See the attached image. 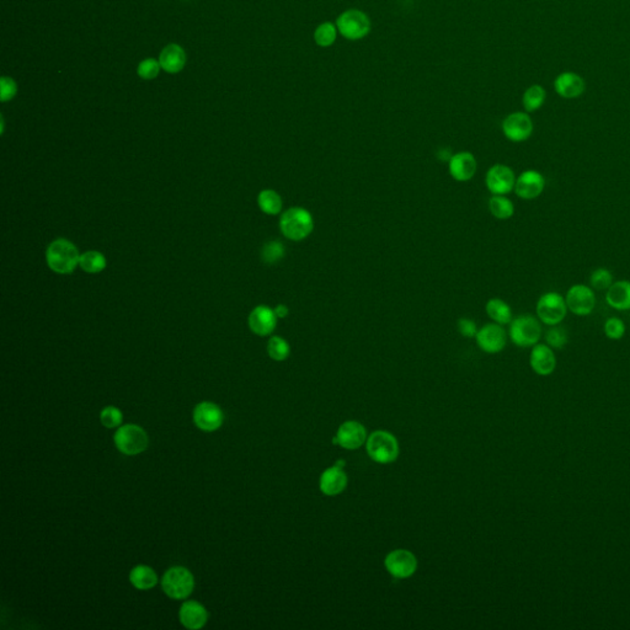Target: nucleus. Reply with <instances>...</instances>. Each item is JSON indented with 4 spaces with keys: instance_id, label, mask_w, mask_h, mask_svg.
<instances>
[{
    "instance_id": "nucleus-1",
    "label": "nucleus",
    "mask_w": 630,
    "mask_h": 630,
    "mask_svg": "<svg viewBox=\"0 0 630 630\" xmlns=\"http://www.w3.org/2000/svg\"><path fill=\"white\" fill-rule=\"evenodd\" d=\"M80 260L77 246L68 239L59 238L52 241L46 251V261L53 273L59 275L72 273Z\"/></svg>"
},
{
    "instance_id": "nucleus-2",
    "label": "nucleus",
    "mask_w": 630,
    "mask_h": 630,
    "mask_svg": "<svg viewBox=\"0 0 630 630\" xmlns=\"http://www.w3.org/2000/svg\"><path fill=\"white\" fill-rule=\"evenodd\" d=\"M280 229L290 241H304L313 233V216L304 207L288 209L280 218Z\"/></svg>"
},
{
    "instance_id": "nucleus-3",
    "label": "nucleus",
    "mask_w": 630,
    "mask_h": 630,
    "mask_svg": "<svg viewBox=\"0 0 630 630\" xmlns=\"http://www.w3.org/2000/svg\"><path fill=\"white\" fill-rule=\"evenodd\" d=\"M366 451L373 462L390 464L399 457V442L389 431L377 430L368 436Z\"/></svg>"
},
{
    "instance_id": "nucleus-4",
    "label": "nucleus",
    "mask_w": 630,
    "mask_h": 630,
    "mask_svg": "<svg viewBox=\"0 0 630 630\" xmlns=\"http://www.w3.org/2000/svg\"><path fill=\"white\" fill-rule=\"evenodd\" d=\"M542 322L538 317L530 314H523L513 319L510 322L508 337L518 347H533L542 337Z\"/></svg>"
},
{
    "instance_id": "nucleus-5",
    "label": "nucleus",
    "mask_w": 630,
    "mask_h": 630,
    "mask_svg": "<svg viewBox=\"0 0 630 630\" xmlns=\"http://www.w3.org/2000/svg\"><path fill=\"white\" fill-rule=\"evenodd\" d=\"M535 312H537V317L540 319L542 324L548 325V327H554V325H560L562 320L567 317V300L565 297L560 295L559 292L550 290L545 292V295L540 297V300L535 304Z\"/></svg>"
},
{
    "instance_id": "nucleus-6",
    "label": "nucleus",
    "mask_w": 630,
    "mask_h": 630,
    "mask_svg": "<svg viewBox=\"0 0 630 630\" xmlns=\"http://www.w3.org/2000/svg\"><path fill=\"white\" fill-rule=\"evenodd\" d=\"M336 28L345 38L357 41L364 38L371 32V20L361 10L349 9L337 18Z\"/></svg>"
},
{
    "instance_id": "nucleus-7",
    "label": "nucleus",
    "mask_w": 630,
    "mask_h": 630,
    "mask_svg": "<svg viewBox=\"0 0 630 630\" xmlns=\"http://www.w3.org/2000/svg\"><path fill=\"white\" fill-rule=\"evenodd\" d=\"M164 592L168 594L170 599H184L189 597L194 587L195 580L194 575L191 574L187 567H174L165 572L162 580Z\"/></svg>"
},
{
    "instance_id": "nucleus-8",
    "label": "nucleus",
    "mask_w": 630,
    "mask_h": 630,
    "mask_svg": "<svg viewBox=\"0 0 630 630\" xmlns=\"http://www.w3.org/2000/svg\"><path fill=\"white\" fill-rule=\"evenodd\" d=\"M115 444L120 452L126 456H136L145 452L149 439L142 427L137 425H125L115 434Z\"/></svg>"
},
{
    "instance_id": "nucleus-9",
    "label": "nucleus",
    "mask_w": 630,
    "mask_h": 630,
    "mask_svg": "<svg viewBox=\"0 0 630 630\" xmlns=\"http://www.w3.org/2000/svg\"><path fill=\"white\" fill-rule=\"evenodd\" d=\"M569 312L577 317H587L596 307V295L592 287L586 285H574L567 290L565 295Z\"/></svg>"
},
{
    "instance_id": "nucleus-10",
    "label": "nucleus",
    "mask_w": 630,
    "mask_h": 630,
    "mask_svg": "<svg viewBox=\"0 0 630 630\" xmlns=\"http://www.w3.org/2000/svg\"><path fill=\"white\" fill-rule=\"evenodd\" d=\"M384 567L388 574L395 579H409L416 572L417 559L410 550L395 549L387 554Z\"/></svg>"
},
{
    "instance_id": "nucleus-11",
    "label": "nucleus",
    "mask_w": 630,
    "mask_h": 630,
    "mask_svg": "<svg viewBox=\"0 0 630 630\" xmlns=\"http://www.w3.org/2000/svg\"><path fill=\"white\" fill-rule=\"evenodd\" d=\"M533 121L528 112H513L503 121V136L513 143H522L530 140L533 133Z\"/></svg>"
},
{
    "instance_id": "nucleus-12",
    "label": "nucleus",
    "mask_w": 630,
    "mask_h": 630,
    "mask_svg": "<svg viewBox=\"0 0 630 630\" xmlns=\"http://www.w3.org/2000/svg\"><path fill=\"white\" fill-rule=\"evenodd\" d=\"M516 175L505 164H495L486 172L485 185L491 195H508L515 190Z\"/></svg>"
},
{
    "instance_id": "nucleus-13",
    "label": "nucleus",
    "mask_w": 630,
    "mask_h": 630,
    "mask_svg": "<svg viewBox=\"0 0 630 630\" xmlns=\"http://www.w3.org/2000/svg\"><path fill=\"white\" fill-rule=\"evenodd\" d=\"M476 340L481 351L486 354H499L508 345V332L503 325L490 322L478 330Z\"/></svg>"
},
{
    "instance_id": "nucleus-14",
    "label": "nucleus",
    "mask_w": 630,
    "mask_h": 630,
    "mask_svg": "<svg viewBox=\"0 0 630 630\" xmlns=\"http://www.w3.org/2000/svg\"><path fill=\"white\" fill-rule=\"evenodd\" d=\"M545 189V177L542 172L535 169H528L521 172L516 179L515 192L522 200H535Z\"/></svg>"
},
{
    "instance_id": "nucleus-15",
    "label": "nucleus",
    "mask_w": 630,
    "mask_h": 630,
    "mask_svg": "<svg viewBox=\"0 0 630 630\" xmlns=\"http://www.w3.org/2000/svg\"><path fill=\"white\" fill-rule=\"evenodd\" d=\"M367 431L361 422L356 420L345 421L336 432L334 443L345 449L354 451L367 442Z\"/></svg>"
},
{
    "instance_id": "nucleus-16",
    "label": "nucleus",
    "mask_w": 630,
    "mask_h": 630,
    "mask_svg": "<svg viewBox=\"0 0 630 630\" xmlns=\"http://www.w3.org/2000/svg\"><path fill=\"white\" fill-rule=\"evenodd\" d=\"M344 466V461H337L335 466L327 468L322 472L319 481V488L322 494L327 496H337L344 493L349 483V478L345 473Z\"/></svg>"
},
{
    "instance_id": "nucleus-17",
    "label": "nucleus",
    "mask_w": 630,
    "mask_h": 630,
    "mask_svg": "<svg viewBox=\"0 0 630 630\" xmlns=\"http://www.w3.org/2000/svg\"><path fill=\"white\" fill-rule=\"evenodd\" d=\"M530 364L532 371L538 376L548 377L557 368V356L554 350L547 344L535 345L530 355Z\"/></svg>"
},
{
    "instance_id": "nucleus-18",
    "label": "nucleus",
    "mask_w": 630,
    "mask_h": 630,
    "mask_svg": "<svg viewBox=\"0 0 630 630\" xmlns=\"http://www.w3.org/2000/svg\"><path fill=\"white\" fill-rule=\"evenodd\" d=\"M478 170V162L471 152H459L448 160V172L456 182L472 180Z\"/></svg>"
},
{
    "instance_id": "nucleus-19",
    "label": "nucleus",
    "mask_w": 630,
    "mask_h": 630,
    "mask_svg": "<svg viewBox=\"0 0 630 630\" xmlns=\"http://www.w3.org/2000/svg\"><path fill=\"white\" fill-rule=\"evenodd\" d=\"M223 416L222 410L216 404L204 401L197 405L194 411V421L196 426L201 430L212 432L222 426Z\"/></svg>"
},
{
    "instance_id": "nucleus-20",
    "label": "nucleus",
    "mask_w": 630,
    "mask_h": 630,
    "mask_svg": "<svg viewBox=\"0 0 630 630\" xmlns=\"http://www.w3.org/2000/svg\"><path fill=\"white\" fill-rule=\"evenodd\" d=\"M276 314L275 310L268 305H258L251 310L249 315L250 330L258 336H268L273 334L277 325Z\"/></svg>"
},
{
    "instance_id": "nucleus-21",
    "label": "nucleus",
    "mask_w": 630,
    "mask_h": 630,
    "mask_svg": "<svg viewBox=\"0 0 630 630\" xmlns=\"http://www.w3.org/2000/svg\"><path fill=\"white\" fill-rule=\"evenodd\" d=\"M554 89L562 99H577L585 93V80L576 73L564 72L555 78Z\"/></svg>"
},
{
    "instance_id": "nucleus-22",
    "label": "nucleus",
    "mask_w": 630,
    "mask_h": 630,
    "mask_svg": "<svg viewBox=\"0 0 630 630\" xmlns=\"http://www.w3.org/2000/svg\"><path fill=\"white\" fill-rule=\"evenodd\" d=\"M158 59L162 69L169 74L182 72L187 63V52L182 46L177 43H169L165 46L160 52Z\"/></svg>"
},
{
    "instance_id": "nucleus-23",
    "label": "nucleus",
    "mask_w": 630,
    "mask_h": 630,
    "mask_svg": "<svg viewBox=\"0 0 630 630\" xmlns=\"http://www.w3.org/2000/svg\"><path fill=\"white\" fill-rule=\"evenodd\" d=\"M180 621L187 629H201L207 623L209 613L201 603L187 601L180 608Z\"/></svg>"
},
{
    "instance_id": "nucleus-24",
    "label": "nucleus",
    "mask_w": 630,
    "mask_h": 630,
    "mask_svg": "<svg viewBox=\"0 0 630 630\" xmlns=\"http://www.w3.org/2000/svg\"><path fill=\"white\" fill-rule=\"evenodd\" d=\"M606 302L616 310H630V281L621 280L613 282L606 290Z\"/></svg>"
},
{
    "instance_id": "nucleus-25",
    "label": "nucleus",
    "mask_w": 630,
    "mask_h": 630,
    "mask_svg": "<svg viewBox=\"0 0 630 630\" xmlns=\"http://www.w3.org/2000/svg\"><path fill=\"white\" fill-rule=\"evenodd\" d=\"M490 319L500 325H508L513 322V309L501 298H491L485 305Z\"/></svg>"
},
{
    "instance_id": "nucleus-26",
    "label": "nucleus",
    "mask_w": 630,
    "mask_h": 630,
    "mask_svg": "<svg viewBox=\"0 0 630 630\" xmlns=\"http://www.w3.org/2000/svg\"><path fill=\"white\" fill-rule=\"evenodd\" d=\"M130 581L136 589H149L158 584V576L152 567L138 565L130 574Z\"/></svg>"
},
{
    "instance_id": "nucleus-27",
    "label": "nucleus",
    "mask_w": 630,
    "mask_h": 630,
    "mask_svg": "<svg viewBox=\"0 0 630 630\" xmlns=\"http://www.w3.org/2000/svg\"><path fill=\"white\" fill-rule=\"evenodd\" d=\"M547 99V91L540 84H535L527 88L526 91L522 96V105L526 110V112H535L545 105Z\"/></svg>"
},
{
    "instance_id": "nucleus-28",
    "label": "nucleus",
    "mask_w": 630,
    "mask_h": 630,
    "mask_svg": "<svg viewBox=\"0 0 630 630\" xmlns=\"http://www.w3.org/2000/svg\"><path fill=\"white\" fill-rule=\"evenodd\" d=\"M258 204L263 214H268V216H277V214H281L282 206H283L281 196L271 189H266L258 194Z\"/></svg>"
},
{
    "instance_id": "nucleus-29",
    "label": "nucleus",
    "mask_w": 630,
    "mask_h": 630,
    "mask_svg": "<svg viewBox=\"0 0 630 630\" xmlns=\"http://www.w3.org/2000/svg\"><path fill=\"white\" fill-rule=\"evenodd\" d=\"M489 211L496 219L506 221L515 214V204L505 195H493L489 200Z\"/></svg>"
},
{
    "instance_id": "nucleus-30",
    "label": "nucleus",
    "mask_w": 630,
    "mask_h": 630,
    "mask_svg": "<svg viewBox=\"0 0 630 630\" xmlns=\"http://www.w3.org/2000/svg\"><path fill=\"white\" fill-rule=\"evenodd\" d=\"M79 266L85 273H99L106 268V258L99 251L90 250V251H86V253L80 254Z\"/></svg>"
},
{
    "instance_id": "nucleus-31",
    "label": "nucleus",
    "mask_w": 630,
    "mask_h": 630,
    "mask_svg": "<svg viewBox=\"0 0 630 630\" xmlns=\"http://www.w3.org/2000/svg\"><path fill=\"white\" fill-rule=\"evenodd\" d=\"M337 31L339 30L334 23H329V21L320 23L314 31V41L322 48L330 47L335 43L336 38H337Z\"/></svg>"
},
{
    "instance_id": "nucleus-32",
    "label": "nucleus",
    "mask_w": 630,
    "mask_h": 630,
    "mask_svg": "<svg viewBox=\"0 0 630 630\" xmlns=\"http://www.w3.org/2000/svg\"><path fill=\"white\" fill-rule=\"evenodd\" d=\"M268 354L273 361L281 362L290 357V346L281 336H273L268 342Z\"/></svg>"
},
{
    "instance_id": "nucleus-33",
    "label": "nucleus",
    "mask_w": 630,
    "mask_h": 630,
    "mask_svg": "<svg viewBox=\"0 0 630 630\" xmlns=\"http://www.w3.org/2000/svg\"><path fill=\"white\" fill-rule=\"evenodd\" d=\"M545 344L550 346L553 350H562L567 346L569 342V334L567 329L560 327V325H554L549 327L545 332Z\"/></svg>"
},
{
    "instance_id": "nucleus-34",
    "label": "nucleus",
    "mask_w": 630,
    "mask_h": 630,
    "mask_svg": "<svg viewBox=\"0 0 630 630\" xmlns=\"http://www.w3.org/2000/svg\"><path fill=\"white\" fill-rule=\"evenodd\" d=\"M613 282L612 273L606 268H596L589 275V285L596 290H607Z\"/></svg>"
},
{
    "instance_id": "nucleus-35",
    "label": "nucleus",
    "mask_w": 630,
    "mask_h": 630,
    "mask_svg": "<svg viewBox=\"0 0 630 630\" xmlns=\"http://www.w3.org/2000/svg\"><path fill=\"white\" fill-rule=\"evenodd\" d=\"M160 70H163V69L159 63V59L153 58V57L143 59L137 67V74L143 80H153L160 74Z\"/></svg>"
},
{
    "instance_id": "nucleus-36",
    "label": "nucleus",
    "mask_w": 630,
    "mask_h": 630,
    "mask_svg": "<svg viewBox=\"0 0 630 630\" xmlns=\"http://www.w3.org/2000/svg\"><path fill=\"white\" fill-rule=\"evenodd\" d=\"M603 331L604 335L609 340L618 341L621 340L626 335V327L624 322L616 317H608L603 325Z\"/></svg>"
},
{
    "instance_id": "nucleus-37",
    "label": "nucleus",
    "mask_w": 630,
    "mask_h": 630,
    "mask_svg": "<svg viewBox=\"0 0 630 630\" xmlns=\"http://www.w3.org/2000/svg\"><path fill=\"white\" fill-rule=\"evenodd\" d=\"M285 251H286L285 246L280 241H268V243L263 245L261 258H263V263L273 265V263H278L280 260L283 258Z\"/></svg>"
},
{
    "instance_id": "nucleus-38",
    "label": "nucleus",
    "mask_w": 630,
    "mask_h": 630,
    "mask_svg": "<svg viewBox=\"0 0 630 630\" xmlns=\"http://www.w3.org/2000/svg\"><path fill=\"white\" fill-rule=\"evenodd\" d=\"M18 94V83L11 77L3 75L0 78V100L8 103L13 100Z\"/></svg>"
},
{
    "instance_id": "nucleus-39",
    "label": "nucleus",
    "mask_w": 630,
    "mask_h": 630,
    "mask_svg": "<svg viewBox=\"0 0 630 630\" xmlns=\"http://www.w3.org/2000/svg\"><path fill=\"white\" fill-rule=\"evenodd\" d=\"M101 424L107 429H114L121 425L122 422V413L115 406L105 408L100 414Z\"/></svg>"
},
{
    "instance_id": "nucleus-40",
    "label": "nucleus",
    "mask_w": 630,
    "mask_h": 630,
    "mask_svg": "<svg viewBox=\"0 0 630 630\" xmlns=\"http://www.w3.org/2000/svg\"><path fill=\"white\" fill-rule=\"evenodd\" d=\"M458 330L464 337H476L478 332V327L476 322L468 317H462L458 320Z\"/></svg>"
},
{
    "instance_id": "nucleus-41",
    "label": "nucleus",
    "mask_w": 630,
    "mask_h": 630,
    "mask_svg": "<svg viewBox=\"0 0 630 630\" xmlns=\"http://www.w3.org/2000/svg\"><path fill=\"white\" fill-rule=\"evenodd\" d=\"M275 310V314H276V317L278 319H285V317H288V314H290V309L285 304H278L276 308L273 309Z\"/></svg>"
}]
</instances>
